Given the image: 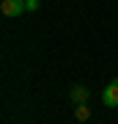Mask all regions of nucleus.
<instances>
[{
    "label": "nucleus",
    "instance_id": "f03ea898",
    "mask_svg": "<svg viewBox=\"0 0 118 124\" xmlns=\"http://www.w3.org/2000/svg\"><path fill=\"white\" fill-rule=\"evenodd\" d=\"M0 8H3L6 17H19L22 11H28V8H25V0H3Z\"/></svg>",
    "mask_w": 118,
    "mask_h": 124
},
{
    "label": "nucleus",
    "instance_id": "7ed1b4c3",
    "mask_svg": "<svg viewBox=\"0 0 118 124\" xmlns=\"http://www.w3.org/2000/svg\"><path fill=\"white\" fill-rule=\"evenodd\" d=\"M88 97H91V91H88L85 85H71V91H69V99L74 102V105H85Z\"/></svg>",
    "mask_w": 118,
    "mask_h": 124
},
{
    "label": "nucleus",
    "instance_id": "39448f33",
    "mask_svg": "<svg viewBox=\"0 0 118 124\" xmlns=\"http://www.w3.org/2000/svg\"><path fill=\"white\" fill-rule=\"evenodd\" d=\"M39 6H41L39 0H25V8H28V11H36V8H39Z\"/></svg>",
    "mask_w": 118,
    "mask_h": 124
},
{
    "label": "nucleus",
    "instance_id": "20e7f679",
    "mask_svg": "<svg viewBox=\"0 0 118 124\" xmlns=\"http://www.w3.org/2000/svg\"><path fill=\"white\" fill-rule=\"evenodd\" d=\"M74 119L77 121H88V119H91V108H88V102H85V105H74Z\"/></svg>",
    "mask_w": 118,
    "mask_h": 124
},
{
    "label": "nucleus",
    "instance_id": "f257e3e1",
    "mask_svg": "<svg viewBox=\"0 0 118 124\" xmlns=\"http://www.w3.org/2000/svg\"><path fill=\"white\" fill-rule=\"evenodd\" d=\"M102 102H104L107 108H118V77L110 80L104 85V91H102Z\"/></svg>",
    "mask_w": 118,
    "mask_h": 124
},
{
    "label": "nucleus",
    "instance_id": "423d86ee",
    "mask_svg": "<svg viewBox=\"0 0 118 124\" xmlns=\"http://www.w3.org/2000/svg\"><path fill=\"white\" fill-rule=\"evenodd\" d=\"M0 3H3V0H0Z\"/></svg>",
    "mask_w": 118,
    "mask_h": 124
}]
</instances>
